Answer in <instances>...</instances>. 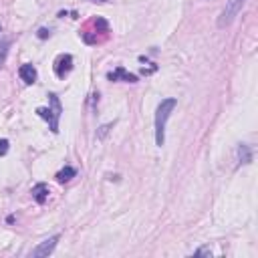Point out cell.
I'll return each instance as SVG.
<instances>
[{
  "instance_id": "obj_1",
  "label": "cell",
  "mask_w": 258,
  "mask_h": 258,
  "mask_svg": "<svg viewBox=\"0 0 258 258\" xmlns=\"http://www.w3.org/2000/svg\"><path fill=\"white\" fill-rule=\"evenodd\" d=\"M177 101L173 97L169 99H163L159 105H157V111H155V121H153V127H155V145L161 147L165 143V123L169 119V115L173 113Z\"/></svg>"
},
{
  "instance_id": "obj_2",
  "label": "cell",
  "mask_w": 258,
  "mask_h": 258,
  "mask_svg": "<svg viewBox=\"0 0 258 258\" xmlns=\"http://www.w3.org/2000/svg\"><path fill=\"white\" fill-rule=\"evenodd\" d=\"M36 113H38V117H42L48 123V129L52 133H58V121L62 115V105H60L56 93H48V107H38Z\"/></svg>"
},
{
  "instance_id": "obj_3",
  "label": "cell",
  "mask_w": 258,
  "mask_h": 258,
  "mask_svg": "<svg viewBox=\"0 0 258 258\" xmlns=\"http://www.w3.org/2000/svg\"><path fill=\"white\" fill-rule=\"evenodd\" d=\"M244 4H246V0H228L226 6H224V10H222L220 16H218V26H220V28L230 26V24L234 22V18L240 14V10L244 8Z\"/></svg>"
},
{
  "instance_id": "obj_4",
  "label": "cell",
  "mask_w": 258,
  "mask_h": 258,
  "mask_svg": "<svg viewBox=\"0 0 258 258\" xmlns=\"http://www.w3.org/2000/svg\"><path fill=\"white\" fill-rule=\"evenodd\" d=\"M52 69H54V75H56L58 79H64V77H67V75L73 71V56H71L69 52L58 54V56L54 58Z\"/></svg>"
},
{
  "instance_id": "obj_5",
  "label": "cell",
  "mask_w": 258,
  "mask_h": 258,
  "mask_svg": "<svg viewBox=\"0 0 258 258\" xmlns=\"http://www.w3.org/2000/svg\"><path fill=\"white\" fill-rule=\"evenodd\" d=\"M58 234H54V236H50V238H46L44 242H40L36 248H32V252H30V256H34V258H42V256H48L52 250H54V246H56V242H58Z\"/></svg>"
},
{
  "instance_id": "obj_6",
  "label": "cell",
  "mask_w": 258,
  "mask_h": 258,
  "mask_svg": "<svg viewBox=\"0 0 258 258\" xmlns=\"http://www.w3.org/2000/svg\"><path fill=\"white\" fill-rule=\"evenodd\" d=\"M107 79L109 81H125V83H137V75L129 73L125 67H117L113 71L107 73Z\"/></svg>"
},
{
  "instance_id": "obj_7",
  "label": "cell",
  "mask_w": 258,
  "mask_h": 258,
  "mask_svg": "<svg viewBox=\"0 0 258 258\" xmlns=\"http://www.w3.org/2000/svg\"><path fill=\"white\" fill-rule=\"evenodd\" d=\"M18 77H20V81L24 83V85H34L36 83V69L30 64V62H24L20 69H18Z\"/></svg>"
},
{
  "instance_id": "obj_8",
  "label": "cell",
  "mask_w": 258,
  "mask_h": 258,
  "mask_svg": "<svg viewBox=\"0 0 258 258\" xmlns=\"http://www.w3.org/2000/svg\"><path fill=\"white\" fill-rule=\"evenodd\" d=\"M48 194H50V191H48V185L42 183V181L32 187V198H34L36 204H44V202L48 200Z\"/></svg>"
},
{
  "instance_id": "obj_9",
  "label": "cell",
  "mask_w": 258,
  "mask_h": 258,
  "mask_svg": "<svg viewBox=\"0 0 258 258\" xmlns=\"http://www.w3.org/2000/svg\"><path fill=\"white\" fill-rule=\"evenodd\" d=\"M250 161H252V149L246 143H240L238 145V165H246Z\"/></svg>"
},
{
  "instance_id": "obj_10",
  "label": "cell",
  "mask_w": 258,
  "mask_h": 258,
  "mask_svg": "<svg viewBox=\"0 0 258 258\" xmlns=\"http://www.w3.org/2000/svg\"><path fill=\"white\" fill-rule=\"evenodd\" d=\"M75 175H77V169H75V167H71V165H64V167H62L54 177H56V181H58V183H64V181H71Z\"/></svg>"
},
{
  "instance_id": "obj_11",
  "label": "cell",
  "mask_w": 258,
  "mask_h": 258,
  "mask_svg": "<svg viewBox=\"0 0 258 258\" xmlns=\"http://www.w3.org/2000/svg\"><path fill=\"white\" fill-rule=\"evenodd\" d=\"M8 48H10V40L8 38H0V69L8 56Z\"/></svg>"
},
{
  "instance_id": "obj_12",
  "label": "cell",
  "mask_w": 258,
  "mask_h": 258,
  "mask_svg": "<svg viewBox=\"0 0 258 258\" xmlns=\"http://www.w3.org/2000/svg\"><path fill=\"white\" fill-rule=\"evenodd\" d=\"M113 127V123H105V125H101V129H99V133H97V139H103L107 133H109V129Z\"/></svg>"
},
{
  "instance_id": "obj_13",
  "label": "cell",
  "mask_w": 258,
  "mask_h": 258,
  "mask_svg": "<svg viewBox=\"0 0 258 258\" xmlns=\"http://www.w3.org/2000/svg\"><path fill=\"white\" fill-rule=\"evenodd\" d=\"M8 147H10L8 139H0V157H4L8 153Z\"/></svg>"
},
{
  "instance_id": "obj_14",
  "label": "cell",
  "mask_w": 258,
  "mask_h": 258,
  "mask_svg": "<svg viewBox=\"0 0 258 258\" xmlns=\"http://www.w3.org/2000/svg\"><path fill=\"white\" fill-rule=\"evenodd\" d=\"M36 36L44 40V38H48V36H50V30H48V28H38V32H36Z\"/></svg>"
},
{
  "instance_id": "obj_15",
  "label": "cell",
  "mask_w": 258,
  "mask_h": 258,
  "mask_svg": "<svg viewBox=\"0 0 258 258\" xmlns=\"http://www.w3.org/2000/svg\"><path fill=\"white\" fill-rule=\"evenodd\" d=\"M194 254H196V256H202V254H204V256H212V252H210L208 248H198Z\"/></svg>"
},
{
  "instance_id": "obj_16",
  "label": "cell",
  "mask_w": 258,
  "mask_h": 258,
  "mask_svg": "<svg viewBox=\"0 0 258 258\" xmlns=\"http://www.w3.org/2000/svg\"><path fill=\"white\" fill-rule=\"evenodd\" d=\"M93 2H107V0H93Z\"/></svg>"
},
{
  "instance_id": "obj_17",
  "label": "cell",
  "mask_w": 258,
  "mask_h": 258,
  "mask_svg": "<svg viewBox=\"0 0 258 258\" xmlns=\"http://www.w3.org/2000/svg\"><path fill=\"white\" fill-rule=\"evenodd\" d=\"M0 30H2V28H0Z\"/></svg>"
}]
</instances>
